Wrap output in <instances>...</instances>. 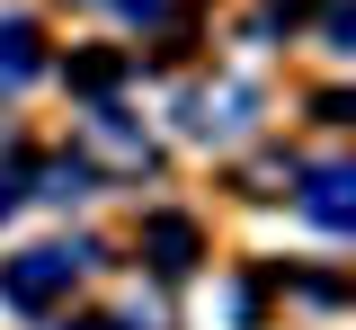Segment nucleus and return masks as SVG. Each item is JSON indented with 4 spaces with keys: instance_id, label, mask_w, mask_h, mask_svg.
<instances>
[{
    "instance_id": "f257e3e1",
    "label": "nucleus",
    "mask_w": 356,
    "mask_h": 330,
    "mask_svg": "<svg viewBox=\"0 0 356 330\" xmlns=\"http://www.w3.org/2000/svg\"><path fill=\"white\" fill-rule=\"evenodd\" d=\"M81 268H89V250H81V241H72V250H63V241H44V250H18V259H0V304H18V313H44V304H54L63 285L81 277Z\"/></svg>"
},
{
    "instance_id": "f03ea898",
    "label": "nucleus",
    "mask_w": 356,
    "mask_h": 330,
    "mask_svg": "<svg viewBox=\"0 0 356 330\" xmlns=\"http://www.w3.org/2000/svg\"><path fill=\"white\" fill-rule=\"evenodd\" d=\"M303 214L330 233H356V170H312L303 179Z\"/></svg>"
},
{
    "instance_id": "7ed1b4c3",
    "label": "nucleus",
    "mask_w": 356,
    "mask_h": 330,
    "mask_svg": "<svg viewBox=\"0 0 356 330\" xmlns=\"http://www.w3.org/2000/svg\"><path fill=\"white\" fill-rule=\"evenodd\" d=\"M143 250H152V259H161V268H196V223H187V214H152V233H143Z\"/></svg>"
},
{
    "instance_id": "20e7f679",
    "label": "nucleus",
    "mask_w": 356,
    "mask_h": 330,
    "mask_svg": "<svg viewBox=\"0 0 356 330\" xmlns=\"http://www.w3.org/2000/svg\"><path fill=\"white\" fill-rule=\"evenodd\" d=\"M36 27H27V18H9V27H0V90H18V81H36Z\"/></svg>"
},
{
    "instance_id": "39448f33",
    "label": "nucleus",
    "mask_w": 356,
    "mask_h": 330,
    "mask_svg": "<svg viewBox=\"0 0 356 330\" xmlns=\"http://www.w3.org/2000/svg\"><path fill=\"white\" fill-rule=\"evenodd\" d=\"M241 107H250V90H222V98H187V134H241V125H250Z\"/></svg>"
},
{
    "instance_id": "423d86ee",
    "label": "nucleus",
    "mask_w": 356,
    "mask_h": 330,
    "mask_svg": "<svg viewBox=\"0 0 356 330\" xmlns=\"http://www.w3.org/2000/svg\"><path fill=\"white\" fill-rule=\"evenodd\" d=\"M44 196H54V205L89 196V161H54V170H44Z\"/></svg>"
},
{
    "instance_id": "0eeeda50",
    "label": "nucleus",
    "mask_w": 356,
    "mask_h": 330,
    "mask_svg": "<svg viewBox=\"0 0 356 330\" xmlns=\"http://www.w3.org/2000/svg\"><path fill=\"white\" fill-rule=\"evenodd\" d=\"M72 81L81 90H116L125 81V54H89V63H72Z\"/></svg>"
},
{
    "instance_id": "6e6552de",
    "label": "nucleus",
    "mask_w": 356,
    "mask_h": 330,
    "mask_svg": "<svg viewBox=\"0 0 356 330\" xmlns=\"http://www.w3.org/2000/svg\"><path fill=\"white\" fill-rule=\"evenodd\" d=\"M330 36H339V45H356V0H330Z\"/></svg>"
},
{
    "instance_id": "1a4fd4ad",
    "label": "nucleus",
    "mask_w": 356,
    "mask_h": 330,
    "mask_svg": "<svg viewBox=\"0 0 356 330\" xmlns=\"http://www.w3.org/2000/svg\"><path fill=\"white\" fill-rule=\"evenodd\" d=\"M125 18H170V0H116Z\"/></svg>"
},
{
    "instance_id": "9d476101",
    "label": "nucleus",
    "mask_w": 356,
    "mask_h": 330,
    "mask_svg": "<svg viewBox=\"0 0 356 330\" xmlns=\"http://www.w3.org/2000/svg\"><path fill=\"white\" fill-rule=\"evenodd\" d=\"M330 116H356V98H330Z\"/></svg>"
},
{
    "instance_id": "9b49d317",
    "label": "nucleus",
    "mask_w": 356,
    "mask_h": 330,
    "mask_svg": "<svg viewBox=\"0 0 356 330\" xmlns=\"http://www.w3.org/2000/svg\"><path fill=\"white\" fill-rule=\"evenodd\" d=\"M72 330H116V322H72Z\"/></svg>"
}]
</instances>
